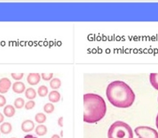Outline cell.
<instances>
[{
	"label": "cell",
	"instance_id": "obj_21",
	"mask_svg": "<svg viewBox=\"0 0 158 138\" xmlns=\"http://www.w3.org/2000/svg\"><path fill=\"white\" fill-rule=\"evenodd\" d=\"M11 76L14 80H16L19 81V80L22 79L23 76H24V73H12L11 74Z\"/></svg>",
	"mask_w": 158,
	"mask_h": 138
},
{
	"label": "cell",
	"instance_id": "obj_11",
	"mask_svg": "<svg viewBox=\"0 0 158 138\" xmlns=\"http://www.w3.org/2000/svg\"><path fill=\"white\" fill-rule=\"evenodd\" d=\"M48 98L51 102L56 103L58 102L61 99V95L58 91L52 90L49 93Z\"/></svg>",
	"mask_w": 158,
	"mask_h": 138
},
{
	"label": "cell",
	"instance_id": "obj_20",
	"mask_svg": "<svg viewBox=\"0 0 158 138\" xmlns=\"http://www.w3.org/2000/svg\"><path fill=\"white\" fill-rule=\"evenodd\" d=\"M35 105H36V103L34 101L29 100L25 103L24 107L26 110H29L33 109L35 107Z\"/></svg>",
	"mask_w": 158,
	"mask_h": 138
},
{
	"label": "cell",
	"instance_id": "obj_8",
	"mask_svg": "<svg viewBox=\"0 0 158 138\" xmlns=\"http://www.w3.org/2000/svg\"><path fill=\"white\" fill-rule=\"evenodd\" d=\"M12 90L16 94H22L26 90V85L22 82L16 81L12 85Z\"/></svg>",
	"mask_w": 158,
	"mask_h": 138
},
{
	"label": "cell",
	"instance_id": "obj_10",
	"mask_svg": "<svg viewBox=\"0 0 158 138\" xmlns=\"http://www.w3.org/2000/svg\"><path fill=\"white\" fill-rule=\"evenodd\" d=\"M12 124L9 122H3L0 126V132L4 135L10 134L12 131Z\"/></svg>",
	"mask_w": 158,
	"mask_h": 138
},
{
	"label": "cell",
	"instance_id": "obj_12",
	"mask_svg": "<svg viewBox=\"0 0 158 138\" xmlns=\"http://www.w3.org/2000/svg\"><path fill=\"white\" fill-rule=\"evenodd\" d=\"M25 97L30 100H32L37 96V92L33 88H28L25 90Z\"/></svg>",
	"mask_w": 158,
	"mask_h": 138
},
{
	"label": "cell",
	"instance_id": "obj_15",
	"mask_svg": "<svg viewBox=\"0 0 158 138\" xmlns=\"http://www.w3.org/2000/svg\"><path fill=\"white\" fill-rule=\"evenodd\" d=\"M25 101L24 99L21 97H18L15 99L14 102V107L15 109L20 110L25 106Z\"/></svg>",
	"mask_w": 158,
	"mask_h": 138
},
{
	"label": "cell",
	"instance_id": "obj_5",
	"mask_svg": "<svg viewBox=\"0 0 158 138\" xmlns=\"http://www.w3.org/2000/svg\"><path fill=\"white\" fill-rule=\"evenodd\" d=\"M12 86L11 80L7 77L0 79V93L5 94L8 92Z\"/></svg>",
	"mask_w": 158,
	"mask_h": 138
},
{
	"label": "cell",
	"instance_id": "obj_28",
	"mask_svg": "<svg viewBox=\"0 0 158 138\" xmlns=\"http://www.w3.org/2000/svg\"><path fill=\"white\" fill-rule=\"evenodd\" d=\"M156 125L157 128L158 129V114L157 116L156 120Z\"/></svg>",
	"mask_w": 158,
	"mask_h": 138
},
{
	"label": "cell",
	"instance_id": "obj_31",
	"mask_svg": "<svg viewBox=\"0 0 158 138\" xmlns=\"http://www.w3.org/2000/svg\"><path fill=\"white\" fill-rule=\"evenodd\" d=\"M15 138V137H12V138Z\"/></svg>",
	"mask_w": 158,
	"mask_h": 138
},
{
	"label": "cell",
	"instance_id": "obj_17",
	"mask_svg": "<svg viewBox=\"0 0 158 138\" xmlns=\"http://www.w3.org/2000/svg\"><path fill=\"white\" fill-rule=\"evenodd\" d=\"M61 81L57 78H54L51 80L50 83V87L53 89H57L61 87Z\"/></svg>",
	"mask_w": 158,
	"mask_h": 138
},
{
	"label": "cell",
	"instance_id": "obj_1",
	"mask_svg": "<svg viewBox=\"0 0 158 138\" xmlns=\"http://www.w3.org/2000/svg\"><path fill=\"white\" fill-rule=\"evenodd\" d=\"M106 94L110 102L117 108H129L135 100V94L130 86L119 80L113 81L108 85Z\"/></svg>",
	"mask_w": 158,
	"mask_h": 138
},
{
	"label": "cell",
	"instance_id": "obj_3",
	"mask_svg": "<svg viewBox=\"0 0 158 138\" xmlns=\"http://www.w3.org/2000/svg\"><path fill=\"white\" fill-rule=\"evenodd\" d=\"M108 138H133V133L131 127L121 121L113 123L108 132Z\"/></svg>",
	"mask_w": 158,
	"mask_h": 138
},
{
	"label": "cell",
	"instance_id": "obj_23",
	"mask_svg": "<svg viewBox=\"0 0 158 138\" xmlns=\"http://www.w3.org/2000/svg\"><path fill=\"white\" fill-rule=\"evenodd\" d=\"M6 103V99L3 95L0 94V107H4Z\"/></svg>",
	"mask_w": 158,
	"mask_h": 138
},
{
	"label": "cell",
	"instance_id": "obj_16",
	"mask_svg": "<svg viewBox=\"0 0 158 138\" xmlns=\"http://www.w3.org/2000/svg\"><path fill=\"white\" fill-rule=\"evenodd\" d=\"M47 117L43 113H38L35 116V120L38 123L42 124L46 122Z\"/></svg>",
	"mask_w": 158,
	"mask_h": 138
},
{
	"label": "cell",
	"instance_id": "obj_19",
	"mask_svg": "<svg viewBox=\"0 0 158 138\" xmlns=\"http://www.w3.org/2000/svg\"><path fill=\"white\" fill-rule=\"evenodd\" d=\"M55 106L52 103H47L44 106V110L47 114H51L53 112Z\"/></svg>",
	"mask_w": 158,
	"mask_h": 138
},
{
	"label": "cell",
	"instance_id": "obj_6",
	"mask_svg": "<svg viewBox=\"0 0 158 138\" xmlns=\"http://www.w3.org/2000/svg\"><path fill=\"white\" fill-rule=\"evenodd\" d=\"M35 128V124L31 120H26L22 123L21 129L25 133H29L33 131Z\"/></svg>",
	"mask_w": 158,
	"mask_h": 138
},
{
	"label": "cell",
	"instance_id": "obj_24",
	"mask_svg": "<svg viewBox=\"0 0 158 138\" xmlns=\"http://www.w3.org/2000/svg\"><path fill=\"white\" fill-rule=\"evenodd\" d=\"M63 117H60L58 120V124L60 127H63Z\"/></svg>",
	"mask_w": 158,
	"mask_h": 138
},
{
	"label": "cell",
	"instance_id": "obj_27",
	"mask_svg": "<svg viewBox=\"0 0 158 138\" xmlns=\"http://www.w3.org/2000/svg\"><path fill=\"white\" fill-rule=\"evenodd\" d=\"M51 138H60V137L58 136V135H56V134H55V135H53L52 136V137Z\"/></svg>",
	"mask_w": 158,
	"mask_h": 138
},
{
	"label": "cell",
	"instance_id": "obj_7",
	"mask_svg": "<svg viewBox=\"0 0 158 138\" xmlns=\"http://www.w3.org/2000/svg\"><path fill=\"white\" fill-rule=\"evenodd\" d=\"M40 80V75L38 73H31L27 76V83L31 85L38 84Z\"/></svg>",
	"mask_w": 158,
	"mask_h": 138
},
{
	"label": "cell",
	"instance_id": "obj_18",
	"mask_svg": "<svg viewBox=\"0 0 158 138\" xmlns=\"http://www.w3.org/2000/svg\"><path fill=\"white\" fill-rule=\"evenodd\" d=\"M38 94L40 97H44L48 94V88L45 85H41L38 88Z\"/></svg>",
	"mask_w": 158,
	"mask_h": 138
},
{
	"label": "cell",
	"instance_id": "obj_13",
	"mask_svg": "<svg viewBox=\"0 0 158 138\" xmlns=\"http://www.w3.org/2000/svg\"><path fill=\"white\" fill-rule=\"evenodd\" d=\"M35 131L36 135L40 136H43L46 135L48 129L44 125L40 124L36 127Z\"/></svg>",
	"mask_w": 158,
	"mask_h": 138
},
{
	"label": "cell",
	"instance_id": "obj_26",
	"mask_svg": "<svg viewBox=\"0 0 158 138\" xmlns=\"http://www.w3.org/2000/svg\"><path fill=\"white\" fill-rule=\"evenodd\" d=\"M34 137L31 135H26L25 137H24V138H33Z\"/></svg>",
	"mask_w": 158,
	"mask_h": 138
},
{
	"label": "cell",
	"instance_id": "obj_32",
	"mask_svg": "<svg viewBox=\"0 0 158 138\" xmlns=\"http://www.w3.org/2000/svg\"><path fill=\"white\" fill-rule=\"evenodd\" d=\"M33 138H37V137H33Z\"/></svg>",
	"mask_w": 158,
	"mask_h": 138
},
{
	"label": "cell",
	"instance_id": "obj_2",
	"mask_svg": "<svg viewBox=\"0 0 158 138\" xmlns=\"http://www.w3.org/2000/svg\"><path fill=\"white\" fill-rule=\"evenodd\" d=\"M84 100V121L94 123L102 120L106 112V105L104 99L97 94H85Z\"/></svg>",
	"mask_w": 158,
	"mask_h": 138
},
{
	"label": "cell",
	"instance_id": "obj_29",
	"mask_svg": "<svg viewBox=\"0 0 158 138\" xmlns=\"http://www.w3.org/2000/svg\"><path fill=\"white\" fill-rule=\"evenodd\" d=\"M60 135H61V136L63 137V131H61V132H60Z\"/></svg>",
	"mask_w": 158,
	"mask_h": 138
},
{
	"label": "cell",
	"instance_id": "obj_25",
	"mask_svg": "<svg viewBox=\"0 0 158 138\" xmlns=\"http://www.w3.org/2000/svg\"><path fill=\"white\" fill-rule=\"evenodd\" d=\"M5 116L3 114L0 112V124L2 123L4 121Z\"/></svg>",
	"mask_w": 158,
	"mask_h": 138
},
{
	"label": "cell",
	"instance_id": "obj_22",
	"mask_svg": "<svg viewBox=\"0 0 158 138\" xmlns=\"http://www.w3.org/2000/svg\"><path fill=\"white\" fill-rule=\"evenodd\" d=\"M43 80L45 81H49L51 80V79L52 78L53 76V73H42L41 74Z\"/></svg>",
	"mask_w": 158,
	"mask_h": 138
},
{
	"label": "cell",
	"instance_id": "obj_14",
	"mask_svg": "<svg viewBox=\"0 0 158 138\" xmlns=\"http://www.w3.org/2000/svg\"><path fill=\"white\" fill-rule=\"evenodd\" d=\"M149 80L152 86L158 90V73H152L150 74Z\"/></svg>",
	"mask_w": 158,
	"mask_h": 138
},
{
	"label": "cell",
	"instance_id": "obj_9",
	"mask_svg": "<svg viewBox=\"0 0 158 138\" xmlns=\"http://www.w3.org/2000/svg\"><path fill=\"white\" fill-rule=\"evenodd\" d=\"M3 113L5 116L7 118H11L15 116V108L14 106L10 104L6 105L4 107Z\"/></svg>",
	"mask_w": 158,
	"mask_h": 138
},
{
	"label": "cell",
	"instance_id": "obj_30",
	"mask_svg": "<svg viewBox=\"0 0 158 138\" xmlns=\"http://www.w3.org/2000/svg\"><path fill=\"white\" fill-rule=\"evenodd\" d=\"M0 137H1V132H0Z\"/></svg>",
	"mask_w": 158,
	"mask_h": 138
},
{
	"label": "cell",
	"instance_id": "obj_4",
	"mask_svg": "<svg viewBox=\"0 0 158 138\" xmlns=\"http://www.w3.org/2000/svg\"><path fill=\"white\" fill-rule=\"evenodd\" d=\"M135 132L139 138H158L156 130L148 127H138L135 128Z\"/></svg>",
	"mask_w": 158,
	"mask_h": 138
}]
</instances>
